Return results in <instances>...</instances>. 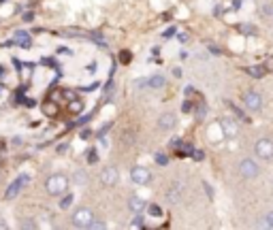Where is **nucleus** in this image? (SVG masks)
Returning <instances> with one entry per match:
<instances>
[{"label":"nucleus","mask_w":273,"mask_h":230,"mask_svg":"<svg viewBox=\"0 0 273 230\" xmlns=\"http://www.w3.org/2000/svg\"><path fill=\"white\" fill-rule=\"evenodd\" d=\"M45 190H47V194H51V196H60L68 190V179L64 177V175H51V177L45 181Z\"/></svg>","instance_id":"obj_1"},{"label":"nucleus","mask_w":273,"mask_h":230,"mask_svg":"<svg viewBox=\"0 0 273 230\" xmlns=\"http://www.w3.org/2000/svg\"><path fill=\"white\" fill-rule=\"evenodd\" d=\"M258 173H260V169L252 158H243L241 162H239V175H241L243 179H256Z\"/></svg>","instance_id":"obj_2"},{"label":"nucleus","mask_w":273,"mask_h":230,"mask_svg":"<svg viewBox=\"0 0 273 230\" xmlns=\"http://www.w3.org/2000/svg\"><path fill=\"white\" fill-rule=\"evenodd\" d=\"M92 220H94V213L90 209H85V207H81V209H77L73 213V220L71 222H73L75 228H88Z\"/></svg>","instance_id":"obj_3"},{"label":"nucleus","mask_w":273,"mask_h":230,"mask_svg":"<svg viewBox=\"0 0 273 230\" xmlns=\"http://www.w3.org/2000/svg\"><path fill=\"white\" fill-rule=\"evenodd\" d=\"M130 179H132V184H137V185H147L149 181H152V170L145 167H132Z\"/></svg>","instance_id":"obj_4"},{"label":"nucleus","mask_w":273,"mask_h":230,"mask_svg":"<svg viewBox=\"0 0 273 230\" xmlns=\"http://www.w3.org/2000/svg\"><path fill=\"white\" fill-rule=\"evenodd\" d=\"M254 152L260 160H271L273 158V141L271 138H260V141H256Z\"/></svg>","instance_id":"obj_5"},{"label":"nucleus","mask_w":273,"mask_h":230,"mask_svg":"<svg viewBox=\"0 0 273 230\" xmlns=\"http://www.w3.org/2000/svg\"><path fill=\"white\" fill-rule=\"evenodd\" d=\"M28 181H30V177H28V175H19V177L15 179L13 184H11L9 188H7V192H4V199H7V200L17 199V194L21 192V188H24V184H28Z\"/></svg>","instance_id":"obj_6"},{"label":"nucleus","mask_w":273,"mask_h":230,"mask_svg":"<svg viewBox=\"0 0 273 230\" xmlns=\"http://www.w3.org/2000/svg\"><path fill=\"white\" fill-rule=\"evenodd\" d=\"M243 105L248 107L250 111H260L263 109V98H260V94L258 92H254V90H248V92L243 94Z\"/></svg>","instance_id":"obj_7"},{"label":"nucleus","mask_w":273,"mask_h":230,"mask_svg":"<svg viewBox=\"0 0 273 230\" xmlns=\"http://www.w3.org/2000/svg\"><path fill=\"white\" fill-rule=\"evenodd\" d=\"M100 181H103V185H107V188L115 185L117 181H120V173H117V169L115 167H105L103 173H100Z\"/></svg>","instance_id":"obj_8"},{"label":"nucleus","mask_w":273,"mask_h":230,"mask_svg":"<svg viewBox=\"0 0 273 230\" xmlns=\"http://www.w3.org/2000/svg\"><path fill=\"white\" fill-rule=\"evenodd\" d=\"M220 128H222V132H224V137H228V138H233V137H237V132H239V128L237 124H235L233 120H228V117H222L220 120Z\"/></svg>","instance_id":"obj_9"},{"label":"nucleus","mask_w":273,"mask_h":230,"mask_svg":"<svg viewBox=\"0 0 273 230\" xmlns=\"http://www.w3.org/2000/svg\"><path fill=\"white\" fill-rule=\"evenodd\" d=\"M181 190H184V185H181L179 181H175V184L167 190V200L169 202H179L181 200Z\"/></svg>","instance_id":"obj_10"},{"label":"nucleus","mask_w":273,"mask_h":230,"mask_svg":"<svg viewBox=\"0 0 273 230\" xmlns=\"http://www.w3.org/2000/svg\"><path fill=\"white\" fill-rule=\"evenodd\" d=\"M175 124H177V120H175L173 113H162L158 117V126L162 130H171V128H175Z\"/></svg>","instance_id":"obj_11"},{"label":"nucleus","mask_w":273,"mask_h":230,"mask_svg":"<svg viewBox=\"0 0 273 230\" xmlns=\"http://www.w3.org/2000/svg\"><path fill=\"white\" fill-rule=\"evenodd\" d=\"M128 207H130L132 213H141V211L147 207V202L143 200L141 196H130V200H128Z\"/></svg>","instance_id":"obj_12"},{"label":"nucleus","mask_w":273,"mask_h":230,"mask_svg":"<svg viewBox=\"0 0 273 230\" xmlns=\"http://www.w3.org/2000/svg\"><path fill=\"white\" fill-rule=\"evenodd\" d=\"M43 113L49 115V117H56L60 113V109H58V105L53 103V100H45V103H43Z\"/></svg>","instance_id":"obj_13"},{"label":"nucleus","mask_w":273,"mask_h":230,"mask_svg":"<svg viewBox=\"0 0 273 230\" xmlns=\"http://www.w3.org/2000/svg\"><path fill=\"white\" fill-rule=\"evenodd\" d=\"M15 43H19V47H24V49H28V47L32 45L30 36L24 34V32H17V34H15Z\"/></svg>","instance_id":"obj_14"},{"label":"nucleus","mask_w":273,"mask_h":230,"mask_svg":"<svg viewBox=\"0 0 273 230\" xmlns=\"http://www.w3.org/2000/svg\"><path fill=\"white\" fill-rule=\"evenodd\" d=\"M149 88H156V90L164 88V77L162 75H154V77L149 79Z\"/></svg>","instance_id":"obj_15"},{"label":"nucleus","mask_w":273,"mask_h":230,"mask_svg":"<svg viewBox=\"0 0 273 230\" xmlns=\"http://www.w3.org/2000/svg\"><path fill=\"white\" fill-rule=\"evenodd\" d=\"M73 179H75V184H77V185H85V184H88V173H85V170H77Z\"/></svg>","instance_id":"obj_16"},{"label":"nucleus","mask_w":273,"mask_h":230,"mask_svg":"<svg viewBox=\"0 0 273 230\" xmlns=\"http://www.w3.org/2000/svg\"><path fill=\"white\" fill-rule=\"evenodd\" d=\"M68 109H71V113H79V111H81L83 109V103H81V100H71V107H68Z\"/></svg>","instance_id":"obj_17"},{"label":"nucleus","mask_w":273,"mask_h":230,"mask_svg":"<svg viewBox=\"0 0 273 230\" xmlns=\"http://www.w3.org/2000/svg\"><path fill=\"white\" fill-rule=\"evenodd\" d=\"M73 194H68V196H64V199L60 200V209H68V207H71L73 205Z\"/></svg>","instance_id":"obj_18"},{"label":"nucleus","mask_w":273,"mask_h":230,"mask_svg":"<svg viewBox=\"0 0 273 230\" xmlns=\"http://www.w3.org/2000/svg\"><path fill=\"white\" fill-rule=\"evenodd\" d=\"M88 228H90V230H103V228H107V224H105V222H98V220H92Z\"/></svg>","instance_id":"obj_19"},{"label":"nucleus","mask_w":273,"mask_h":230,"mask_svg":"<svg viewBox=\"0 0 273 230\" xmlns=\"http://www.w3.org/2000/svg\"><path fill=\"white\" fill-rule=\"evenodd\" d=\"M263 226L265 228H273V211H269L267 215L263 217Z\"/></svg>","instance_id":"obj_20"},{"label":"nucleus","mask_w":273,"mask_h":230,"mask_svg":"<svg viewBox=\"0 0 273 230\" xmlns=\"http://www.w3.org/2000/svg\"><path fill=\"white\" fill-rule=\"evenodd\" d=\"M248 73H250V75H254V77H263V75H265V68H260V66L248 68Z\"/></svg>","instance_id":"obj_21"},{"label":"nucleus","mask_w":273,"mask_h":230,"mask_svg":"<svg viewBox=\"0 0 273 230\" xmlns=\"http://www.w3.org/2000/svg\"><path fill=\"white\" fill-rule=\"evenodd\" d=\"M130 226H132V228H143V217L139 215V213H137V217H135V220H132V224H130Z\"/></svg>","instance_id":"obj_22"},{"label":"nucleus","mask_w":273,"mask_h":230,"mask_svg":"<svg viewBox=\"0 0 273 230\" xmlns=\"http://www.w3.org/2000/svg\"><path fill=\"white\" fill-rule=\"evenodd\" d=\"M149 213H152V215H162V211H160L158 205H149Z\"/></svg>","instance_id":"obj_23"},{"label":"nucleus","mask_w":273,"mask_h":230,"mask_svg":"<svg viewBox=\"0 0 273 230\" xmlns=\"http://www.w3.org/2000/svg\"><path fill=\"white\" fill-rule=\"evenodd\" d=\"M21 228H36V224L32 220H26V222H21Z\"/></svg>","instance_id":"obj_24"},{"label":"nucleus","mask_w":273,"mask_h":230,"mask_svg":"<svg viewBox=\"0 0 273 230\" xmlns=\"http://www.w3.org/2000/svg\"><path fill=\"white\" fill-rule=\"evenodd\" d=\"M120 58H122V62H128V60H130V53H128V51H124Z\"/></svg>","instance_id":"obj_25"},{"label":"nucleus","mask_w":273,"mask_h":230,"mask_svg":"<svg viewBox=\"0 0 273 230\" xmlns=\"http://www.w3.org/2000/svg\"><path fill=\"white\" fill-rule=\"evenodd\" d=\"M64 96H66V100H73V98H75V94L71 92V90H66V92H64Z\"/></svg>","instance_id":"obj_26"},{"label":"nucleus","mask_w":273,"mask_h":230,"mask_svg":"<svg viewBox=\"0 0 273 230\" xmlns=\"http://www.w3.org/2000/svg\"><path fill=\"white\" fill-rule=\"evenodd\" d=\"M241 30L245 32V34H252V26H241Z\"/></svg>","instance_id":"obj_27"},{"label":"nucleus","mask_w":273,"mask_h":230,"mask_svg":"<svg viewBox=\"0 0 273 230\" xmlns=\"http://www.w3.org/2000/svg\"><path fill=\"white\" fill-rule=\"evenodd\" d=\"M156 160H158L160 164H167V158H164V156H160V153H158V156H156Z\"/></svg>","instance_id":"obj_28"},{"label":"nucleus","mask_w":273,"mask_h":230,"mask_svg":"<svg viewBox=\"0 0 273 230\" xmlns=\"http://www.w3.org/2000/svg\"><path fill=\"white\" fill-rule=\"evenodd\" d=\"M32 17H34V15H32V13H24V21H30Z\"/></svg>","instance_id":"obj_29"},{"label":"nucleus","mask_w":273,"mask_h":230,"mask_svg":"<svg viewBox=\"0 0 273 230\" xmlns=\"http://www.w3.org/2000/svg\"><path fill=\"white\" fill-rule=\"evenodd\" d=\"M4 228H7V222H4V220H0V230H4Z\"/></svg>","instance_id":"obj_30"},{"label":"nucleus","mask_w":273,"mask_h":230,"mask_svg":"<svg viewBox=\"0 0 273 230\" xmlns=\"http://www.w3.org/2000/svg\"><path fill=\"white\" fill-rule=\"evenodd\" d=\"M267 68H273V58H271V60H269V66H267Z\"/></svg>","instance_id":"obj_31"}]
</instances>
